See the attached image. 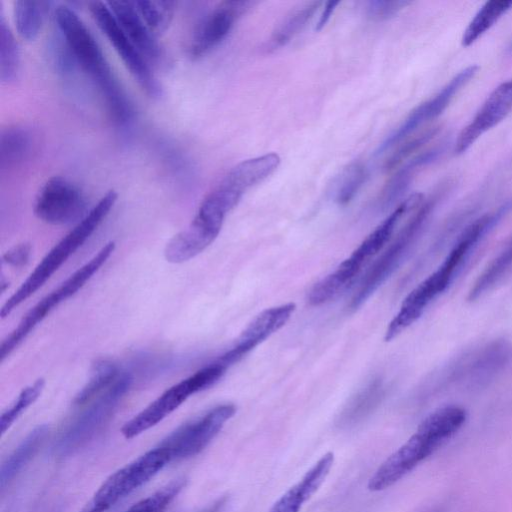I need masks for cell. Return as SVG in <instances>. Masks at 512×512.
<instances>
[{"mask_svg": "<svg viewBox=\"0 0 512 512\" xmlns=\"http://www.w3.org/2000/svg\"><path fill=\"white\" fill-rule=\"evenodd\" d=\"M506 53L508 55H512V41L510 42V44L508 45L507 49H506Z\"/></svg>", "mask_w": 512, "mask_h": 512, "instance_id": "b9f144b4", "label": "cell"}, {"mask_svg": "<svg viewBox=\"0 0 512 512\" xmlns=\"http://www.w3.org/2000/svg\"><path fill=\"white\" fill-rule=\"evenodd\" d=\"M86 198L81 189L62 176L49 178L40 188L34 203V213L52 225L81 221L87 213Z\"/></svg>", "mask_w": 512, "mask_h": 512, "instance_id": "7c38bea8", "label": "cell"}, {"mask_svg": "<svg viewBox=\"0 0 512 512\" xmlns=\"http://www.w3.org/2000/svg\"><path fill=\"white\" fill-rule=\"evenodd\" d=\"M52 5L51 1H14L13 17L18 34L27 41L34 40L41 31Z\"/></svg>", "mask_w": 512, "mask_h": 512, "instance_id": "d4e9b609", "label": "cell"}, {"mask_svg": "<svg viewBox=\"0 0 512 512\" xmlns=\"http://www.w3.org/2000/svg\"><path fill=\"white\" fill-rule=\"evenodd\" d=\"M31 246L28 243H21L4 253L3 262L13 266L22 267L30 258Z\"/></svg>", "mask_w": 512, "mask_h": 512, "instance_id": "74e56055", "label": "cell"}, {"mask_svg": "<svg viewBox=\"0 0 512 512\" xmlns=\"http://www.w3.org/2000/svg\"><path fill=\"white\" fill-rule=\"evenodd\" d=\"M439 128V126L429 127L410 138H405V141L387 158L384 169L391 171L398 167L405 159L434 138L439 132Z\"/></svg>", "mask_w": 512, "mask_h": 512, "instance_id": "d590c367", "label": "cell"}, {"mask_svg": "<svg viewBox=\"0 0 512 512\" xmlns=\"http://www.w3.org/2000/svg\"><path fill=\"white\" fill-rule=\"evenodd\" d=\"M367 177V169L361 162L351 163L337 182L335 201L342 206L350 203L366 182Z\"/></svg>", "mask_w": 512, "mask_h": 512, "instance_id": "836d02e7", "label": "cell"}, {"mask_svg": "<svg viewBox=\"0 0 512 512\" xmlns=\"http://www.w3.org/2000/svg\"><path fill=\"white\" fill-rule=\"evenodd\" d=\"M457 273L458 270L444 259L441 265L403 300L399 311L386 329L385 340L391 341L416 322L431 302L448 288Z\"/></svg>", "mask_w": 512, "mask_h": 512, "instance_id": "4fadbf2b", "label": "cell"}, {"mask_svg": "<svg viewBox=\"0 0 512 512\" xmlns=\"http://www.w3.org/2000/svg\"><path fill=\"white\" fill-rule=\"evenodd\" d=\"M382 395L381 381L377 379L369 383L347 406L342 415V422L355 423L365 417L378 404Z\"/></svg>", "mask_w": 512, "mask_h": 512, "instance_id": "d6a6232c", "label": "cell"}, {"mask_svg": "<svg viewBox=\"0 0 512 512\" xmlns=\"http://www.w3.org/2000/svg\"><path fill=\"white\" fill-rule=\"evenodd\" d=\"M427 512H440V510L433 509V510H430V511H427Z\"/></svg>", "mask_w": 512, "mask_h": 512, "instance_id": "7bdbcfd3", "label": "cell"}, {"mask_svg": "<svg viewBox=\"0 0 512 512\" xmlns=\"http://www.w3.org/2000/svg\"><path fill=\"white\" fill-rule=\"evenodd\" d=\"M225 503V499L221 498L218 501H216L213 505H211L209 508L204 510L203 512H219L222 506Z\"/></svg>", "mask_w": 512, "mask_h": 512, "instance_id": "ab89813d", "label": "cell"}, {"mask_svg": "<svg viewBox=\"0 0 512 512\" xmlns=\"http://www.w3.org/2000/svg\"><path fill=\"white\" fill-rule=\"evenodd\" d=\"M206 389L205 381L199 372L174 384L128 420L121 428L125 439H133L156 426L181 406L191 395Z\"/></svg>", "mask_w": 512, "mask_h": 512, "instance_id": "5bb4252c", "label": "cell"}, {"mask_svg": "<svg viewBox=\"0 0 512 512\" xmlns=\"http://www.w3.org/2000/svg\"><path fill=\"white\" fill-rule=\"evenodd\" d=\"M92 18L124 62L140 87L152 98H160L162 87L148 61L125 34L107 3H89Z\"/></svg>", "mask_w": 512, "mask_h": 512, "instance_id": "8fae6325", "label": "cell"}, {"mask_svg": "<svg viewBox=\"0 0 512 512\" xmlns=\"http://www.w3.org/2000/svg\"><path fill=\"white\" fill-rule=\"evenodd\" d=\"M253 4L244 0L218 3L198 24L189 45V55L198 59L218 46Z\"/></svg>", "mask_w": 512, "mask_h": 512, "instance_id": "2e32d148", "label": "cell"}, {"mask_svg": "<svg viewBox=\"0 0 512 512\" xmlns=\"http://www.w3.org/2000/svg\"><path fill=\"white\" fill-rule=\"evenodd\" d=\"M512 361V344L505 339L492 340L467 352L444 369V384L475 389L493 381Z\"/></svg>", "mask_w": 512, "mask_h": 512, "instance_id": "52a82bcc", "label": "cell"}, {"mask_svg": "<svg viewBox=\"0 0 512 512\" xmlns=\"http://www.w3.org/2000/svg\"><path fill=\"white\" fill-rule=\"evenodd\" d=\"M35 146L33 132L21 125L8 126L0 136V168H14L27 160Z\"/></svg>", "mask_w": 512, "mask_h": 512, "instance_id": "7402d4cb", "label": "cell"}, {"mask_svg": "<svg viewBox=\"0 0 512 512\" xmlns=\"http://www.w3.org/2000/svg\"><path fill=\"white\" fill-rule=\"evenodd\" d=\"M169 463L171 461L166 452L156 445L112 473L88 503L100 512H107L119 501L150 481Z\"/></svg>", "mask_w": 512, "mask_h": 512, "instance_id": "ba28073f", "label": "cell"}, {"mask_svg": "<svg viewBox=\"0 0 512 512\" xmlns=\"http://www.w3.org/2000/svg\"><path fill=\"white\" fill-rule=\"evenodd\" d=\"M55 19L72 60L98 87L114 121L120 125L128 124L134 116L132 103L90 30L67 5L57 6Z\"/></svg>", "mask_w": 512, "mask_h": 512, "instance_id": "6da1fadb", "label": "cell"}, {"mask_svg": "<svg viewBox=\"0 0 512 512\" xmlns=\"http://www.w3.org/2000/svg\"><path fill=\"white\" fill-rule=\"evenodd\" d=\"M107 5L125 34L148 63L160 65L165 59L163 49L138 13L135 1H109Z\"/></svg>", "mask_w": 512, "mask_h": 512, "instance_id": "d6986e66", "label": "cell"}, {"mask_svg": "<svg viewBox=\"0 0 512 512\" xmlns=\"http://www.w3.org/2000/svg\"><path fill=\"white\" fill-rule=\"evenodd\" d=\"M132 380L129 373L123 372L107 390L88 402L59 433L52 447L54 455L65 458L87 445L108 422Z\"/></svg>", "mask_w": 512, "mask_h": 512, "instance_id": "277c9868", "label": "cell"}, {"mask_svg": "<svg viewBox=\"0 0 512 512\" xmlns=\"http://www.w3.org/2000/svg\"><path fill=\"white\" fill-rule=\"evenodd\" d=\"M235 206L231 199L213 188L200 203L191 223L167 243L165 259L183 263L204 251L216 239L226 215Z\"/></svg>", "mask_w": 512, "mask_h": 512, "instance_id": "5b68a950", "label": "cell"}, {"mask_svg": "<svg viewBox=\"0 0 512 512\" xmlns=\"http://www.w3.org/2000/svg\"><path fill=\"white\" fill-rule=\"evenodd\" d=\"M512 269V240L497 254L483 272L477 277L468 292V300L474 302L502 280Z\"/></svg>", "mask_w": 512, "mask_h": 512, "instance_id": "4316f807", "label": "cell"}, {"mask_svg": "<svg viewBox=\"0 0 512 512\" xmlns=\"http://www.w3.org/2000/svg\"><path fill=\"white\" fill-rule=\"evenodd\" d=\"M296 305L286 303L259 313L242 331L235 346L216 361L228 368L249 351L282 328L292 316Z\"/></svg>", "mask_w": 512, "mask_h": 512, "instance_id": "ac0fdd59", "label": "cell"}, {"mask_svg": "<svg viewBox=\"0 0 512 512\" xmlns=\"http://www.w3.org/2000/svg\"><path fill=\"white\" fill-rule=\"evenodd\" d=\"M20 69V51L18 43L7 24L5 16L0 12V80L11 83L18 77Z\"/></svg>", "mask_w": 512, "mask_h": 512, "instance_id": "f546056e", "label": "cell"}, {"mask_svg": "<svg viewBox=\"0 0 512 512\" xmlns=\"http://www.w3.org/2000/svg\"><path fill=\"white\" fill-rule=\"evenodd\" d=\"M442 151V147L433 148L409 160L383 188L379 199L381 206L385 208L393 204L405 192L415 172L435 161Z\"/></svg>", "mask_w": 512, "mask_h": 512, "instance_id": "cb8c5ba5", "label": "cell"}, {"mask_svg": "<svg viewBox=\"0 0 512 512\" xmlns=\"http://www.w3.org/2000/svg\"><path fill=\"white\" fill-rule=\"evenodd\" d=\"M512 111V78L497 86L473 119L459 133L454 152H466L479 137L499 124Z\"/></svg>", "mask_w": 512, "mask_h": 512, "instance_id": "e0dca14e", "label": "cell"}, {"mask_svg": "<svg viewBox=\"0 0 512 512\" xmlns=\"http://www.w3.org/2000/svg\"><path fill=\"white\" fill-rule=\"evenodd\" d=\"M138 13L145 24L158 36L165 32L169 27L175 12V1H135Z\"/></svg>", "mask_w": 512, "mask_h": 512, "instance_id": "4dcf8cb0", "label": "cell"}, {"mask_svg": "<svg viewBox=\"0 0 512 512\" xmlns=\"http://www.w3.org/2000/svg\"><path fill=\"white\" fill-rule=\"evenodd\" d=\"M511 8L512 0L487 1L464 30L462 45L464 47L472 45Z\"/></svg>", "mask_w": 512, "mask_h": 512, "instance_id": "83f0119b", "label": "cell"}, {"mask_svg": "<svg viewBox=\"0 0 512 512\" xmlns=\"http://www.w3.org/2000/svg\"><path fill=\"white\" fill-rule=\"evenodd\" d=\"M410 1L372 0L366 3V14L373 20H386L398 14Z\"/></svg>", "mask_w": 512, "mask_h": 512, "instance_id": "8d00e7d4", "label": "cell"}, {"mask_svg": "<svg viewBox=\"0 0 512 512\" xmlns=\"http://www.w3.org/2000/svg\"><path fill=\"white\" fill-rule=\"evenodd\" d=\"M320 5L319 1H311L295 9L272 32L264 46L265 51L274 52L287 45L310 22Z\"/></svg>", "mask_w": 512, "mask_h": 512, "instance_id": "484cf974", "label": "cell"}, {"mask_svg": "<svg viewBox=\"0 0 512 512\" xmlns=\"http://www.w3.org/2000/svg\"><path fill=\"white\" fill-rule=\"evenodd\" d=\"M236 413L231 403L218 405L203 415L187 421L169 433L157 445L171 462L201 453Z\"/></svg>", "mask_w": 512, "mask_h": 512, "instance_id": "9c48e42d", "label": "cell"}, {"mask_svg": "<svg viewBox=\"0 0 512 512\" xmlns=\"http://www.w3.org/2000/svg\"><path fill=\"white\" fill-rule=\"evenodd\" d=\"M185 485L186 478L177 477L151 495L134 503L124 512H165Z\"/></svg>", "mask_w": 512, "mask_h": 512, "instance_id": "1f68e13d", "label": "cell"}, {"mask_svg": "<svg viewBox=\"0 0 512 512\" xmlns=\"http://www.w3.org/2000/svg\"><path fill=\"white\" fill-rule=\"evenodd\" d=\"M115 249V242L105 244L89 261L78 268L51 293L42 298L20 320L1 344V361L8 357L55 307L74 295L102 267Z\"/></svg>", "mask_w": 512, "mask_h": 512, "instance_id": "8992f818", "label": "cell"}, {"mask_svg": "<svg viewBox=\"0 0 512 512\" xmlns=\"http://www.w3.org/2000/svg\"><path fill=\"white\" fill-rule=\"evenodd\" d=\"M119 375V369L112 361H97L91 369L88 381L75 395L73 405H86L88 402L107 390L116 381Z\"/></svg>", "mask_w": 512, "mask_h": 512, "instance_id": "f1b7e54d", "label": "cell"}, {"mask_svg": "<svg viewBox=\"0 0 512 512\" xmlns=\"http://www.w3.org/2000/svg\"><path fill=\"white\" fill-rule=\"evenodd\" d=\"M434 204L435 201L432 199L425 200L411 215L394 241L376 260L363 279L351 301V308L356 309L362 305L398 267L427 221Z\"/></svg>", "mask_w": 512, "mask_h": 512, "instance_id": "30bf717a", "label": "cell"}, {"mask_svg": "<svg viewBox=\"0 0 512 512\" xmlns=\"http://www.w3.org/2000/svg\"><path fill=\"white\" fill-rule=\"evenodd\" d=\"M80 512H97L93 508H91L88 504L85 505V507Z\"/></svg>", "mask_w": 512, "mask_h": 512, "instance_id": "60d3db41", "label": "cell"}, {"mask_svg": "<svg viewBox=\"0 0 512 512\" xmlns=\"http://www.w3.org/2000/svg\"><path fill=\"white\" fill-rule=\"evenodd\" d=\"M49 426L42 424L32 429L2 462L0 468V487L3 491L28 465L44 444Z\"/></svg>", "mask_w": 512, "mask_h": 512, "instance_id": "44dd1931", "label": "cell"}, {"mask_svg": "<svg viewBox=\"0 0 512 512\" xmlns=\"http://www.w3.org/2000/svg\"><path fill=\"white\" fill-rule=\"evenodd\" d=\"M44 386V379H37L31 385L25 387L20 392L17 399L5 411H3L0 418L2 436L10 429L23 412L38 399L44 389Z\"/></svg>", "mask_w": 512, "mask_h": 512, "instance_id": "e575fe53", "label": "cell"}, {"mask_svg": "<svg viewBox=\"0 0 512 512\" xmlns=\"http://www.w3.org/2000/svg\"><path fill=\"white\" fill-rule=\"evenodd\" d=\"M478 69L477 65L464 68L433 97L412 110L403 123L381 144L378 153L396 145L423 124L438 117L447 108L454 96L476 75Z\"/></svg>", "mask_w": 512, "mask_h": 512, "instance_id": "9a60e30c", "label": "cell"}, {"mask_svg": "<svg viewBox=\"0 0 512 512\" xmlns=\"http://www.w3.org/2000/svg\"><path fill=\"white\" fill-rule=\"evenodd\" d=\"M351 255L330 274L314 284L308 295L310 305H322L336 297L360 272L362 268Z\"/></svg>", "mask_w": 512, "mask_h": 512, "instance_id": "603a6c76", "label": "cell"}, {"mask_svg": "<svg viewBox=\"0 0 512 512\" xmlns=\"http://www.w3.org/2000/svg\"><path fill=\"white\" fill-rule=\"evenodd\" d=\"M117 193L110 190L41 260L20 287L1 308V317L8 316L16 307L34 294L60 266L92 235L113 208Z\"/></svg>", "mask_w": 512, "mask_h": 512, "instance_id": "3957f363", "label": "cell"}, {"mask_svg": "<svg viewBox=\"0 0 512 512\" xmlns=\"http://www.w3.org/2000/svg\"><path fill=\"white\" fill-rule=\"evenodd\" d=\"M339 3L340 2H327L325 4V7L320 15V18H319L317 24H316V27H315L316 30H321L327 24V22L330 20L333 12L335 11V9Z\"/></svg>", "mask_w": 512, "mask_h": 512, "instance_id": "f35d334b", "label": "cell"}, {"mask_svg": "<svg viewBox=\"0 0 512 512\" xmlns=\"http://www.w3.org/2000/svg\"><path fill=\"white\" fill-rule=\"evenodd\" d=\"M466 419V410L458 405L431 412L415 433L380 464L368 481V490L380 492L393 486L452 438Z\"/></svg>", "mask_w": 512, "mask_h": 512, "instance_id": "7a4b0ae2", "label": "cell"}, {"mask_svg": "<svg viewBox=\"0 0 512 512\" xmlns=\"http://www.w3.org/2000/svg\"><path fill=\"white\" fill-rule=\"evenodd\" d=\"M334 460L335 456L332 451L322 455L305 475L273 504L268 512H300L303 504L324 483L333 467Z\"/></svg>", "mask_w": 512, "mask_h": 512, "instance_id": "ffe728a7", "label": "cell"}]
</instances>
